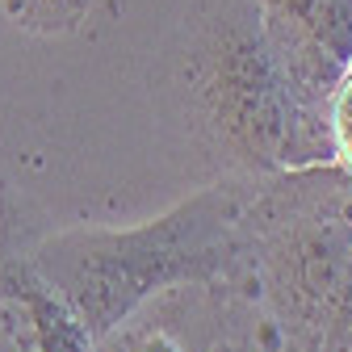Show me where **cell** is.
Instances as JSON below:
<instances>
[{
	"label": "cell",
	"instance_id": "obj_5",
	"mask_svg": "<svg viewBox=\"0 0 352 352\" xmlns=\"http://www.w3.org/2000/svg\"><path fill=\"white\" fill-rule=\"evenodd\" d=\"M223 340L210 285H176L135 306L118 327L97 336L93 352H210Z\"/></svg>",
	"mask_w": 352,
	"mask_h": 352
},
{
	"label": "cell",
	"instance_id": "obj_3",
	"mask_svg": "<svg viewBox=\"0 0 352 352\" xmlns=\"http://www.w3.org/2000/svg\"><path fill=\"white\" fill-rule=\"evenodd\" d=\"M252 181L256 176H218L139 227L47 231L34 243V269L97 340L147 298L176 285H214L227 273L235 218Z\"/></svg>",
	"mask_w": 352,
	"mask_h": 352
},
{
	"label": "cell",
	"instance_id": "obj_4",
	"mask_svg": "<svg viewBox=\"0 0 352 352\" xmlns=\"http://www.w3.org/2000/svg\"><path fill=\"white\" fill-rule=\"evenodd\" d=\"M294 88L323 109L331 84L352 67V0H252Z\"/></svg>",
	"mask_w": 352,
	"mask_h": 352
},
{
	"label": "cell",
	"instance_id": "obj_9",
	"mask_svg": "<svg viewBox=\"0 0 352 352\" xmlns=\"http://www.w3.org/2000/svg\"><path fill=\"white\" fill-rule=\"evenodd\" d=\"M210 352H239V348H235V344H227V340H218V344H214Z\"/></svg>",
	"mask_w": 352,
	"mask_h": 352
},
{
	"label": "cell",
	"instance_id": "obj_7",
	"mask_svg": "<svg viewBox=\"0 0 352 352\" xmlns=\"http://www.w3.org/2000/svg\"><path fill=\"white\" fill-rule=\"evenodd\" d=\"M323 122L331 139V164H340L352 176V67L331 84V93L323 101Z\"/></svg>",
	"mask_w": 352,
	"mask_h": 352
},
{
	"label": "cell",
	"instance_id": "obj_6",
	"mask_svg": "<svg viewBox=\"0 0 352 352\" xmlns=\"http://www.w3.org/2000/svg\"><path fill=\"white\" fill-rule=\"evenodd\" d=\"M13 25L30 30V34H72L88 21L97 0H0Z\"/></svg>",
	"mask_w": 352,
	"mask_h": 352
},
{
	"label": "cell",
	"instance_id": "obj_2",
	"mask_svg": "<svg viewBox=\"0 0 352 352\" xmlns=\"http://www.w3.org/2000/svg\"><path fill=\"white\" fill-rule=\"evenodd\" d=\"M352 269V176L306 164L256 176L214 302L239 352H319Z\"/></svg>",
	"mask_w": 352,
	"mask_h": 352
},
{
	"label": "cell",
	"instance_id": "obj_8",
	"mask_svg": "<svg viewBox=\"0 0 352 352\" xmlns=\"http://www.w3.org/2000/svg\"><path fill=\"white\" fill-rule=\"evenodd\" d=\"M319 352H352V269H348V281L327 315V327L319 336Z\"/></svg>",
	"mask_w": 352,
	"mask_h": 352
},
{
	"label": "cell",
	"instance_id": "obj_1",
	"mask_svg": "<svg viewBox=\"0 0 352 352\" xmlns=\"http://www.w3.org/2000/svg\"><path fill=\"white\" fill-rule=\"evenodd\" d=\"M160 97L214 176L331 164L323 109L294 88L252 0H193L164 47Z\"/></svg>",
	"mask_w": 352,
	"mask_h": 352
}]
</instances>
